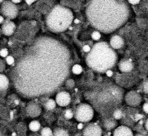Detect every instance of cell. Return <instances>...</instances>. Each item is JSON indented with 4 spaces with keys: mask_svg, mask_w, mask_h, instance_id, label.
<instances>
[{
    "mask_svg": "<svg viewBox=\"0 0 148 136\" xmlns=\"http://www.w3.org/2000/svg\"><path fill=\"white\" fill-rule=\"evenodd\" d=\"M94 112L93 108L88 104H82L77 107L75 118L81 122H87L93 118Z\"/></svg>",
    "mask_w": 148,
    "mask_h": 136,
    "instance_id": "3957f363",
    "label": "cell"
},
{
    "mask_svg": "<svg viewBox=\"0 0 148 136\" xmlns=\"http://www.w3.org/2000/svg\"><path fill=\"white\" fill-rule=\"evenodd\" d=\"M83 127V125L82 123H80L79 124H78V125H77V128L79 130L82 129Z\"/></svg>",
    "mask_w": 148,
    "mask_h": 136,
    "instance_id": "f546056e",
    "label": "cell"
},
{
    "mask_svg": "<svg viewBox=\"0 0 148 136\" xmlns=\"http://www.w3.org/2000/svg\"><path fill=\"white\" fill-rule=\"evenodd\" d=\"M86 13L91 25L106 33L122 26L130 16L128 5L117 0H90Z\"/></svg>",
    "mask_w": 148,
    "mask_h": 136,
    "instance_id": "6da1fadb",
    "label": "cell"
},
{
    "mask_svg": "<svg viewBox=\"0 0 148 136\" xmlns=\"http://www.w3.org/2000/svg\"><path fill=\"white\" fill-rule=\"evenodd\" d=\"M4 21V18L3 16H0V24L2 23Z\"/></svg>",
    "mask_w": 148,
    "mask_h": 136,
    "instance_id": "d6a6232c",
    "label": "cell"
},
{
    "mask_svg": "<svg viewBox=\"0 0 148 136\" xmlns=\"http://www.w3.org/2000/svg\"><path fill=\"white\" fill-rule=\"evenodd\" d=\"M92 38L94 40H98L101 37V35L100 33L97 31H95L93 32L92 34Z\"/></svg>",
    "mask_w": 148,
    "mask_h": 136,
    "instance_id": "ffe728a7",
    "label": "cell"
},
{
    "mask_svg": "<svg viewBox=\"0 0 148 136\" xmlns=\"http://www.w3.org/2000/svg\"><path fill=\"white\" fill-rule=\"evenodd\" d=\"M29 127L31 131H38L40 128V124L37 120H33L29 124Z\"/></svg>",
    "mask_w": 148,
    "mask_h": 136,
    "instance_id": "4fadbf2b",
    "label": "cell"
},
{
    "mask_svg": "<svg viewBox=\"0 0 148 136\" xmlns=\"http://www.w3.org/2000/svg\"><path fill=\"white\" fill-rule=\"evenodd\" d=\"M2 29L3 32L6 35H11L15 30V25L12 22L7 21L4 24Z\"/></svg>",
    "mask_w": 148,
    "mask_h": 136,
    "instance_id": "8fae6325",
    "label": "cell"
},
{
    "mask_svg": "<svg viewBox=\"0 0 148 136\" xmlns=\"http://www.w3.org/2000/svg\"><path fill=\"white\" fill-rule=\"evenodd\" d=\"M83 50L85 52H90L91 50L90 47L88 45H86L83 47Z\"/></svg>",
    "mask_w": 148,
    "mask_h": 136,
    "instance_id": "cb8c5ba5",
    "label": "cell"
},
{
    "mask_svg": "<svg viewBox=\"0 0 148 136\" xmlns=\"http://www.w3.org/2000/svg\"><path fill=\"white\" fill-rule=\"evenodd\" d=\"M148 120L147 119L145 123V127L146 128V129L148 131Z\"/></svg>",
    "mask_w": 148,
    "mask_h": 136,
    "instance_id": "1f68e13d",
    "label": "cell"
},
{
    "mask_svg": "<svg viewBox=\"0 0 148 136\" xmlns=\"http://www.w3.org/2000/svg\"><path fill=\"white\" fill-rule=\"evenodd\" d=\"M55 136H68L69 134L65 130L62 129H58L55 130L54 132V134Z\"/></svg>",
    "mask_w": 148,
    "mask_h": 136,
    "instance_id": "ac0fdd59",
    "label": "cell"
},
{
    "mask_svg": "<svg viewBox=\"0 0 148 136\" xmlns=\"http://www.w3.org/2000/svg\"><path fill=\"white\" fill-rule=\"evenodd\" d=\"M142 117H143V115L141 114H136L135 116V119L137 121H138V120L141 119L142 118Z\"/></svg>",
    "mask_w": 148,
    "mask_h": 136,
    "instance_id": "4316f807",
    "label": "cell"
},
{
    "mask_svg": "<svg viewBox=\"0 0 148 136\" xmlns=\"http://www.w3.org/2000/svg\"><path fill=\"white\" fill-rule=\"evenodd\" d=\"M118 67L121 72L127 73L132 71L133 69V65L130 60H121Z\"/></svg>",
    "mask_w": 148,
    "mask_h": 136,
    "instance_id": "30bf717a",
    "label": "cell"
},
{
    "mask_svg": "<svg viewBox=\"0 0 148 136\" xmlns=\"http://www.w3.org/2000/svg\"><path fill=\"white\" fill-rule=\"evenodd\" d=\"M126 101L131 106H137L140 104L142 98L140 95L135 91H131L127 94L126 96Z\"/></svg>",
    "mask_w": 148,
    "mask_h": 136,
    "instance_id": "8992f818",
    "label": "cell"
},
{
    "mask_svg": "<svg viewBox=\"0 0 148 136\" xmlns=\"http://www.w3.org/2000/svg\"><path fill=\"white\" fill-rule=\"evenodd\" d=\"M26 1V2L28 4L30 5L32 3H33V2H34L35 1H36L37 0H25Z\"/></svg>",
    "mask_w": 148,
    "mask_h": 136,
    "instance_id": "4dcf8cb0",
    "label": "cell"
},
{
    "mask_svg": "<svg viewBox=\"0 0 148 136\" xmlns=\"http://www.w3.org/2000/svg\"><path fill=\"white\" fill-rule=\"evenodd\" d=\"M79 22V20L78 19H75L74 20V23H76V24H78Z\"/></svg>",
    "mask_w": 148,
    "mask_h": 136,
    "instance_id": "836d02e7",
    "label": "cell"
},
{
    "mask_svg": "<svg viewBox=\"0 0 148 136\" xmlns=\"http://www.w3.org/2000/svg\"><path fill=\"white\" fill-rule=\"evenodd\" d=\"M106 75H107V76L111 77L113 75V72L111 70H108L106 72Z\"/></svg>",
    "mask_w": 148,
    "mask_h": 136,
    "instance_id": "83f0119b",
    "label": "cell"
},
{
    "mask_svg": "<svg viewBox=\"0 0 148 136\" xmlns=\"http://www.w3.org/2000/svg\"><path fill=\"white\" fill-rule=\"evenodd\" d=\"M123 44V39L119 36H114L110 40V45L114 49H120Z\"/></svg>",
    "mask_w": 148,
    "mask_h": 136,
    "instance_id": "9c48e42d",
    "label": "cell"
},
{
    "mask_svg": "<svg viewBox=\"0 0 148 136\" xmlns=\"http://www.w3.org/2000/svg\"><path fill=\"white\" fill-rule=\"evenodd\" d=\"M69 30H72V27H71L70 26L69 27Z\"/></svg>",
    "mask_w": 148,
    "mask_h": 136,
    "instance_id": "8d00e7d4",
    "label": "cell"
},
{
    "mask_svg": "<svg viewBox=\"0 0 148 136\" xmlns=\"http://www.w3.org/2000/svg\"><path fill=\"white\" fill-rule=\"evenodd\" d=\"M73 113L72 112L70 109H68L66 110L65 112V113L64 114V116L66 119L67 120H69L72 119L73 117Z\"/></svg>",
    "mask_w": 148,
    "mask_h": 136,
    "instance_id": "d6986e66",
    "label": "cell"
},
{
    "mask_svg": "<svg viewBox=\"0 0 148 136\" xmlns=\"http://www.w3.org/2000/svg\"><path fill=\"white\" fill-rule=\"evenodd\" d=\"M102 129L95 124L88 125L83 131L84 136H102Z\"/></svg>",
    "mask_w": 148,
    "mask_h": 136,
    "instance_id": "52a82bcc",
    "label": "cell"
},
{
    "mask_svg": "<svg viewBox=\"0 0 148 136\" xmlns=\"http://www.w3.org/2000/svg\"><path fill=\"white\" fill-rule=\"evenodd\" d=\"M129 3L133 5L137 4L140 2V0H128Z\"/></svg>",
    "mask_w": 148,
    "mask_h": 136,
    "instance_id": "484cf974",
    "label": "cell"
},
{
    "mask_svg": "<svg viewBox=\"0 0 148 136\" xmlns=\"http://www.w3.org/2000/svg\"><path fill=\"white\" fill-rule=\"evenodd\" d=\"M113 116L115 120H120L123 116L122 112L119 109H116L113 112Z\"/></svg>",
    "mask_w": 148,
    "mask_h": 136,
    "instance_id": "e0dca14e",
    "label": "cell"
},
{
    "mask_svg": "<svg viewBox=\"0 0 148 136\" xmlns=\"http://www.w3.org/2000/svg\"><path fill=\"white\" fill-rule=\"evenodd\" d=\"M72 72L75 74L79 75L81 74L82 72V66L78 64H76L73 66Z\"/></svg>",
    "mask_w": 148,
    "mask_h": 136,
    "instance_id": "9a60e30c",
    "label": "cell"
},
{
    "mask_svg": "<svg viewBox=\"0 0 148 136\" xmlns=\"http://www.w3.org/2000/svg\"><path fill=\"white\" fill-rule=\"evenodd\" d=\"M41 135L44 136H53V132L52 130L49 127L43 128L41 131Z\"/></svg>",
    "mask_w": 148,
    "mask_h": 136,
    "instance_id": "2e32d148",
    "label": "cell"
},
{
    "mask_svg": "<svg viewBox=\"0 0 148 136\" xmlns=\"http://www.w3.org/2000/svg\"><path fill=\"white\" fill-rule=\"evenodd\" d=\"M75 83L74 80L72 79H69L67 82V85L69 87H72L74 86Z\"/></svg>",
    "mask_w": 148,
    "mask_h": 136,
    "instance_id": "603a6c76",
    "label": "cell"
},
{
    "mask_svg": "<svg viewBox=\"0 0 148 136\" xmlns=\"http://www.w3.org/2000/svg\"><path fill=\"white\" fill-rule=\"evenodd\" d=\"M56 106V103L53 99H50L47 101L45 104V108L48 110H52L55 109Z\"/></svg>",
    "mask_w": 148,
    "mask_h": 136,
    "instance_id": "5bb4252c",
    "label": "cell"
},
{
    "mask_svg": "<svg viewBox=\"0 0 148 136\" xmlns=\"http://www.w3.org/2000/svg\"><path fill=\"white\" fill-rule=\"evenodd\" d=\"M9 80L5 75L0 74V90H4L8 89Z\"/></svg>",
    "mask_w": 148,
    "mask_h": 136,
    "instance_id": "7c38bea8",
    "label": "cell"
},
{
    "mask_svg": "<svg viewBox=\"0 0 148 136\" xmlns=\"http://www.w3.org/2000/svg\"><path fill=\"white\" fill-rule=\"evenodd\" d=\"M2 12L6 16L9 18H14L16 16L18 10L16 7L13 3L7 2L3 4Z\"/></svg>",
    "mask_w": 148,
    "mask_h": 136,
    "instance_id": "277c9868",
    "label": "cell"
},
{
    "mask_svg": "<svg viewBox=\"0 0 148 136\" xmlns=\"http://www.w3.org/2000/svg\"><path fill=\"white\" fill-rule=\"evenodd\" d=\"M3 0H0V3H2Z\"/></svg>",
    "mask_w": 148,
    "mask_h": 136,
    "instance_id": "f35d334b",
    "label": "cell"
},
{
    "mask_svg": "<svg viewBox=\"0 0 148 136\" xmlns=\"http://www.w3.org/2000/svg\"><path fill=\"white\" fill-rule=\"evenodd\" d=\"M73 18V14L70 9L62 6H56L47 17V25L53 32H63L69 28Z\"/></svg>",
    "mask_w": 148,
    "mask_h": 136,
    "instance_id": "7a4b0ae2",
    "label": "cell"
},
{
    "mask_svg": "<svg viewBox=\"0 0 148 136\" xmlns=\"http://www.w3.org/2000/svg\"><path fill=\"white\" fill-rule=\"evenodd\" d=\"M70 101V95L69 93L65 91L58 93L56 97V103L60 106L64 107L68 105Z\"/></svg>",
    "mask_w": 148,
    "mask_h": 136,
    "instance_id": "5b68a950",
    "label": "cell"
},
{
    "mask_svg": "<svg viewBox=\"0 0 148 136\" xmlns=\"http://www.w3.org/2000/svg\"><path fill=\"white\" fill-rule=\"evenodd\" d=\"M12 1L13 3H19L21 1V0H12Z\"/></svg>",
    "mask_w": 148,
    "mask_h": 136,
    "instance_id": "e575fe53",
    "label": "cell"
},
{
    "mask_svg": "<svg viewBox=\"0 0 148 136\" xmlns=\"http://www.w3.org/2000/svg\"><path fill=\"white\" fill-rule=\"evenodd\" d=\"M6 61L9 65H12L14 62V59L12 56H8L6 58Z\"/></svg>",
    "mask_w": 148,
    "mask_h": 136,
    "instance_id": "44dd1931",
    "label": "cell"
},
{
    "mask_svg": "<svg viewBox=\"0 0 148 136\" xmlns=\"http://www.w3.org/2000/svg\"><path fill=\"white\" fill-rule=\"evenodd\" d=\"M14 103L16 104H18L19 103V101H18V100H15V101H14Z\"/></svg>",
    "mask_w": 148,
    "mask_h": 136,
    "instance_id": "d590c367",
    "label": "cell"
},
{
    "mask_svg": "<svg viewBox=\"0 0 148 136\" xmlns=\"http://www.w3.org/2000/svg\"><path fill=\"white\" fill-rule=\"evenodd\" d=\"M143 111L145 112L147 114L148 113V105L147 103H145L143 104Z\"/></svg>",
    "mask_w": 148,
    "mask_h": 136,
    "instance_id": "d4e9b609",
    "label": "cell"
},
{
    "mask_svg": "<svg viewBox=\"0 0 148 136\" xmlns=\"http://www.w3.org/2000/svg\"><path fill=\"white\" fill-rule=\"evenodd\" d=\"M8 55V50L6 49H3L0 51V55L3 57H6Z\"/></svg>",
    "mask_w": 148,
    "mask_h": 136,
    "instance_id": "7402d4cb",
    "label": "cell"
},
{
    "mask_svg": "<svg viewBox=\"0 0 148 136\" xmlns=\"http://www.w3.org/2000/svg\"><path fill=\"white\" fill-rule=\"evenodd\" d=\"M144 90L145 91V92L148 93V82H146V83L144 84Z\"/></svg>",
    "mask_w": 148,
    "mask_h": 136,
    "instance_id": "f1b7e54d",
    "label": "cell"
},
{
    "mask_svg": "<svg viewBox=\"0 0 148 136\" xmlns=\"http://www.w3.org/2000/svg\"><path fill=\"white\" fill-rule=\"evenodd\" d=\"M133 134L132 130L126 126H120L115 129L113 132V136H133Z\"/></svg>",
    "mask_w": 148,
    "mask_h": 136,
    "instance_id": "ba28073f",
    "label": "cell"
},
{
    "mask_svg": "<svg viewBox=\"0 0 148 136\" xmlns=\"http://www.w3.org/2000/svg\"><path fill=\"white\" fill-rule=\"evenodd\" d=\"M12 136H16V134H15V133H13L12 134Z\"/></svg>",
    "mask_w": 148,
    "mask_h": 136,
    "instance_id": "74e56055",
    "label": "cell"
}]
</instances>
